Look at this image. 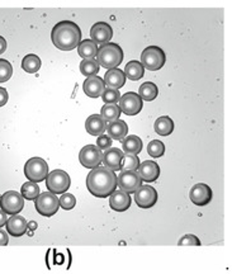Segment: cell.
<instances>
[{"label": "cell", "instance_id": "cell-4", "mask_svg": "<svg viewBox=\"0 0 232 274\" xmlns=\"http://www.w3.org/2000/svg\"><path fill=\"white\" fill-rule=\"evenodd\" d=\"M166 55L163 48L158 46H148L141 54V64L150 71H158L165 65Z\"/></svg>", "mask_w": 232, "mask_h": 274}, {"label": "cell", "instance_id": "cell-7", "mask_svg": "<svg viewBox=\"0 0 232 274\" xmlns=\"http://www.w3.org/2000/svg\"><path fill=\"white\" fill-rule=\"evenodd\" d=\"M48 174V164L42 158H31L24 165V176L30 182L45 181Z\"/></svg>", "mask_w": 232, "mask_h": 274}, {"label": "cell", "instance_id": "cell-6", "mask_svg": "<svg viewBox=\"0 0 232 274\" xmlns=\"http://www.w3.org/2000/svg\"><path fill=\"white\" fill-rule=\"evenodd\" d=\"M71 184V179H70L69 174L64 170H52L51 173L47 174L46 177V187L54 194H62L66 192Z\"/></svg>", "mask_w": 232, "mask_h": 274}, {"label": "cell", "instance_id": "cell-35", "mask_svg": "<svg viewBox=\"0 0 232 274\" xmlns=\"http://www.w3.org/2000/svg\"><path fill=\"white\" fill-rule=\"evenodd\" d=\"M13 66L8 60L0 59V83H5L12 78Z\"/></svg>", "mask_w": 232, "mask_h": 274}, {"label": "cell", "instance_id": "cell-5", "mask_svg": "<svg viewBox=\"0 0 232 274\" xmlns=\"http://www.w3.org/2000/svg\"><path fill=\"white\" fill-rule=\"evenodd\" d=\"M35 207L36 211L43 217H52L54 215H56L60 208L59 198L51 192L40 193L35 200Z\"/></svg>", "mask_w": 232, "mask_h": 274}, {"label": "cell", "instance_id": "cell-29", "mask_svg": "<svg viewBox=\"0 0 232 274\" xmlns=\"http://www.w3.org/2000/svg\"><path fill=\"white\" fill-rule=\"evenodd\" d=\"M159 94V89L156 87V84L151 82H146L143 83L142 85L140 87L139 89V95L141 96V99L146 102H151L158 96Z\"/></svg>", "mask_w": 232, "mask_h": 274}, {"label": "cell", "instance_id": "cell-17", "mask_svg": "<svg viewBox=\"0 0 232 274\" xmlns=\"http://www.w3.org/2000/svg\"><path fill=\"white\" fill-rule=\"evenodd\" d=\"M139 176L147 183L155 182L160 177V166L153 160H146L139 165Z\"/></svg>", "mask_w": 232, "mask_h": 274}, {"label": "cell", "instance_id": "cell-23", "mask_svg": "<svg viewBox=\"0 0 232 274\" xmlns=\"http://www.w3.org/2000/svg\"><path fill=\"white\" fill-rule=\"evenodd\" d=\"M123 72L127 79L132 80V82H136V80H140L141 78L145 75V67H143L142 64L137 61V60H132V61L127 62Z\"/></svg>", "mask_w": 232, "mask_h": 274}, {"label": "cell", "instance_id": "cell-2", "mask_svg": "<svg viewBox=\"0 0 232 274\" xmlns=\"http://www.w3.org/2000/svg\"><path fill=\"white\" fill-rule=\"evenodd\" d=\"M87 188L96 198H107L116 190L117 176L108 168H94L87 177Z\"/></svg>", "mask_w": 232, "mask_h": 274}, {"label": "cell", "instance_id": "cell-21", "mask_svg": "<svg viewBox=\"0 0 232 274\" xmlns=\"http://www.w3.org/2000/svg\"><path fill=\"white\" fill-rule=\"evenodd\" d=\"M85 129H87L88 134L98 137L106 132L107 122L99 114H92L90 117H88L87 122H85Z\"/></svg>", "mask_w": 232, "mask_h": 274}, {"label": "cell", "instance_id": "cell-1", "mask_svg": "<svg viewBox=\"0 0 232 274\" xmlns=\"http://www.w3.org/2000/svg\"><path fill=\"white\" fill-rule=\"evenodd\" d=\"M51 40L56 48L61 51H71L82 42V31L75 22L61 20L52 28Z\"/></svg>", "mask_w": 232, "mask_h": 274}, {"label": "cell", "instance_id": "cell-15", "mask_svg": "<svg viewBox=\"0 0 232 274\" xmlns=\"http://www.w3.org/2000/svg\"><path fill=\"white\" fill-rule=\"evenodd\" d=\"M122 160H123V153L119 148L109 147L104 151L101 156V161L104 163V166L111 169L112 171L121 170Z\"/></svg>", "mask_w": 232, "mask_h": 274}, {"label": "cell", "instance_id": "cell-27", "mask_svg": "<svg viewBox=\"0 0 232 274\" xmlns=\"http://www.w3.org/2000/svg\"><path fill=\"white\" fill-rule=\"evenodd\" d=\"M22 69L28 74H35L41 69V59L35 54H30L22 60Z\"/></svg>", "mask_w": 232, "mask_h": 274}, {"label": "cell", "instance_id": "cell-22", "mask_svg": "<svg viewBox=\"0 0 232 274\" xmlns=\"http://www.w3.org/2000/svg\"><path fill=\"white\" fill-rule=\"evenodd\" d=\"M106 131L108 132V136L113 138V140H122V138L127 136L128 126H127V123L123 119H116V121L109 122Z\"/></svg>", "mask_w": 232, "mask_h": 274}, {"label": "cell", "instance_id": "cell-30", "mask_svg": "<svg viewBox=\"0 0 232 274\" xmlns=\"http://www.w3.org/2000/svg\"><path fill=\"white\" fill-rule=\"evenodd\" d=\"M99 66L98 61L95 59H85L80 62V72H82L84 77H94L99 72Z\"/></svg>", "mask_w": 232, "mask_h": 274}, {"label": "cell", "instance_id": "cell-31", "mask_svg": "<svg viewBox=\"0 0 232 274\" xmlns=\"http://www.w3.org/2000/svg\"><path fill=\"white\" fill-rule=\"evenodd\" d=\"M20 194L24 200L27 201H35L40 194V187L37 183L35 182H27L22 185L20 188Z\"/></svg>", "mask_w": 232, "mask_h": 274}, {"label": "cell", "instance_id": "cell-8", "mask_svg": "<svg viewBox=\"0 0 232 274\" xmlns=\"http://www.w3.org/2000/svg\"><path fill=\"white\" fill-rule=\"evenodd\" d=\"M24 207V198L15 190L5 192L0 197V208L7 215H18Z\"/></svg>", "mask_w": 232, "mask_h": 274}, {"label": "cell", "instance_id": "cell-18", "mask_svg": "<svg viewBox=\"0 0 232 274\" xmlns=\"http://www.w3.org/2000/svg\"><path fill=\"white\" fill-rule=\"evenodd\" d=\"M5 228H7L8 234L14 237H20L27 232V221L22 216L12 215V217L7 220Z\"/></svg>", "mask_w": 232, "mask_h": 274}, {"label": "cell", "instance_id": "cell-20", "mask_svg": "<svg viewBox=\"0 0 232 274\" xmlns=\"http://www.w3.org/2000/svg\"><path fill=\"white\" fill-rule=\"evenodd\" d=\"M126 75L122 70H119L118 67L117 69H112L108 70L104 75V84L107 85V88H112V89H117L119 90L122 87H124L126 84Z\"/></svg>", "mask_w": 232, "mask_h": 274}, {"label": "cell", "instance_id": "cell-14", "mask_svg": "<svg viewBox=\"0 0 232 274\" xmlns=\"http://www.w3.org/2000/svg\"><path fill=\"white\" fill-rule=\"evenodd\" d=\"M90 37L94 43H108L113 37V28L106 22H96L90 30Z\"/></svg>", "mask_w": 232, "mask_h": 274}, {"label": "cell", "instance_id": "cell-26", "mask_svg": "<svg viewBox=\"0 0 232 274\" xmlns=\"http://www.w3.org/2000/svg\"><path fill=\"white\" fill-rule=\"evenodd\" d=\"M78 52H79V56L83 57V60L95 59L96 52H98V46L92 40H84L78 46Z\"/></svg>", "mask_w": 232, "mask_h": 274}, {"label": "cell", "instance_id": "cell-32", "mask_svg": "<svg viewBox=\"0 0 232 274\" xmlns=\"http://www.w3.org/2000/svg\"><path fill=\"white\" fill-rule=\"evenodd\" d=\"M140 160L137 155L132 154H123V160H122L121 170L122 171H136L139 169Z\"/></svg>", "mask_w": 232, "mask_h": 274}, {"label": "cell", "instance_id": "cell-42", "mask_svg": "<svg viewBox=\"0 0 232 274\" xmlns=\"http://www.w3.org/2000/svg\"><path fill=\"white\" fill-rule=\"evenodd\" d=\"M7 213L4 212V211L0 210V228H3V226H5V223H7Z\"/></svg>", "mask_w": 232, "mask_h": 274}, {"label": "cell", "instance_id": "cell-33", "mask_svg": "<svg viewBox=\"0 0 232 274\" xmlns=\"http://www.w3.org/2000/svg\"><path fill=\"white\" fill-rule=\"evenodd\" d=\"M147 153L151 158H161L165 154V145L160 140H152L147 145Z\"/></svg>", "mask_w": 232, "mask_h": 274}, {"label": "cell", "instance_id": "cell-28", "mask_svg": "<svg viewBox=\"0 0 232 274\" xmlns=\"http://www.w3.org/2000/svg\"><path fill=\"white\" fill-rule=\"evenodd\" d=\"M121 109L117 104H104V107L100 111V117L106 122H112L119 119L121 117Z\"/></svg>", "mask_w": 232, "mask_h": 274}, {"label": "cell", "instance_id": "cell-12", "mask_svg": "<svg viewBox=\"0 0 232 274\" xmlns=\"http://www.w3.org/2000/svg\"><path fill=\"white\" fill-rule=\"evenodd\" d=\"M117 184L119 185L121 190L131 194L142 185V179H141L137 171H122L117 177Z\"/></svg>", "mask_w": 232, "mask_h": 274}, {"label": "cell", "instance_id": "cell-37", "mask_svg": "<svg viewBox=\"0 0 232 274\" xmlns=\"http://www.w3.org/2000/svg\"><path fill=\"white\" fill-rule=\"evenodd\" d=\"M181 246H199L200 240L195 235H184L178 242Z\"/></svg>", "mask_w": 232, "mask_h": 274}, {"label": "cell", "instance_id": "cell-16", "mask_svg": "<svg viewBox=\"0 0 232 274\" xmlns=\"http://www.w3.org/2000/svg\"><path fill=\"white\" fill-rule=\"evenodd\" d=\"M131 197L128 193L123 192V190H114L111 195H109V206L113 211L117 212H123L131 207Z\"/></svg>", "mask_w": 232, "mask_h": 274}, {"label": "cell", "instance_id": "cell-38", "mask_svg": "<svg viewBox=\"0 0 232 274\" xmlns=\"http://www.w3.org/2000/svg\"><path fill=\"white\" fill-rule=\"evenodd\" d=\"M96 147L99 150H107V148L112 147V138L107 135H100L96 138Z\"/></svg>", "mask_w": 232, "mask_h": 274}, {"label": "cell", "instance_id": "cell-41", "mask_svg": "<svg viewBox=\"0 0 232 274\" xmlns=\"http://www.w3.org/2000/svg\"><path fill=\"white\" fill-rule=\"evenodd\" d=\"M9 242V236H8V232L4 231L0 228V246H5Z\"/></svg>", "mask_w": 232, "mask_h": 274}, {"label": "cell", "instance_id": "cell-39", "mask_svg": "<svg viewBox=\"0 0 232 274\" xmlns=\"http://www.w3.org/2000/svg\"><path fill=\"white\" fill-rule=\"evenodd\" d=\"M8 99H9V94L5 88L0 87V107H4L7 104Z\"/></svg>", "mask_w": 232, "mask_h": 274}, {"label": "cell", "instance_id": "cell-11", "mask_svg": "<svg viewBox=\"0 0 232 274\" xmlns=\"http://www.w3.org/2000/svg\"><path fill=\"white\" fill-rule=\"evenodd\" d=\"M101 156L103 154L95 145H87L80 150L79 161L84 168L94 169L100 165Z\"/></svg>", "mask_w": 232, "mask_h": 274}, {"label": "cell", "instance_id": "cell-36", "mask_svg": "<svg viewBox=\"0 0 232 274\" xmlns=\"http://www.w3.org/2000/svg\"><path fill=\"white\" fill-rule=\"evenodd\" d=\"M59 203L60 207L64 208L65 211H70L76 205V198L72 194H70V193H62L61 197L59 198Z\"/></svg>", "mask_w": 232, "mask_h": 274}, {"label": "cell", "instance_id": "cell-25", "mask_svg": "<svg viewBox=\"0 0 232 274\" xmlns=\"http://www.w3.org/2000/svg\"><path fill=\"white\" fill-rule=\"evenodd\" d=\"M122 148L124 154H132V155H139L142 150V140L136 135L127 136L122 142Z\"/></svg>", "mask_w": 232, "mask_h": 274}, {"label": "cell", "instance_id": "cell-10", "mask_svg": "<svg viewBox=\"0 0 232 274\" xmlns=\"http://www.w3.org/2000/svg\"><path fill=\"white\" fill-rule=\"evenodd\" d=\"M158 190L150 185H141L135 192V202H136L137 207L143 208V210L153 207L158 202Z\"/></svg>", "mask_w": 232, "mask_h": 274}, {"label": "cell", "instance_id": "cell-40", "mask_svg": "<svg viewBox=\"0 0 232 274\" xmlns=\"http://www.w3.org/2000/svg\"><path fill=\"white\" fill-rule=\"evenodd\" d=\"M55 250L56 249H49L46 254V264H47V268H48L49 270L52 269V262H54Z\"/></svg>", "mask_w": 232, "mask_h": 274}, {"label": "cell", "instance_id": "cell-34", "mask_svg": "<svg viewBox=\"0 0 232 274\" xmlns=\"http://www.w3.org/2000/svg\"><path fill=\"white\" fill-rule=\"evenodd\" d=\"M100 96L106 104H117V102H119V99H121V93L117 89L106 88Z\"/></svg>", "mask_w": 232, "mask_h": 274}, {"label": "cell", "instance_id": "cell-13", "mask_svg": "<svg viewBox=\"0 0 232 274\" xmlns=\"http://www.w3.org/2000/svg\"><path fill=\"white\" fill-rule=\"evenodd\" d=\"M189 198L198 207H204L212 201V189L204 183H198L193 185L189 192Z\"/></svg>", "mask_w": 232, "mask_h": 274}, {"label": "cell", "instance_id": "cell-19", "mask_svg": "<svg viewBox=\"0 0 232 274\" xmlns=\"http://www.w3.org/2000/svg\"><path fill=\"white\" fill-rule=\"evenodd\" d=\"M84 93L87 94L90 98H99L106 89V84H104V80L100 77H89L85 79L84 85Z\"/></svg>", "mask_w": 232, "mask_h": 274}, {"label": "cell", "instance_id": "cell-24", "mask_svg": "<svg viewBox=\"0 0 232 274\" xmlns=\"http://www.w3.org/2000/svg\"><path fill=\"white\" fill-rule=\"evenodd\" d=\"M153 129H155L156 134L160 136H169L174 131V121L168 116L159 117L155 121Z\"/></svg>", "mask_w": 232, "mask_h": 274}, {"label": "cell", "instance_id": "cell-3", "mask_svg": "<svg viewBox=\"0 0 232 274\" xmlns=\"http://www.w3.org/2000/svg\"><path fill=\"white\" fill-rule=\"evenodd\" d=\"M96 61L99 66L107 70L117 69L123 61V49L117 43H104L98 48L96 52Z\"/></svg>", "mask_w": 232, "mask_h": 274}, {"label": "cell", "instance_id": "cell-9", "mask_svg": "<svg viewBox=\"0 0 232 274\" xmlns=\"http://www.w3.org/2000/svg\"><path fill=\"white\" fill-rule=\"evenodd\" d=\"M119 109L123 112L126 116H136L142 109V99L135 91H128V93L121 95L119 99Z\"/></svg>", "mask_w": 232, "mask_h": 274}, {"label": "cell", "instance_id": "cell-43", "mask_svg": "<svg viewBox=\"0 0 232 274\" xmlns=\"http://www.w3.org/2000/svg\"><path fill=\"white\" fill-rule=\"evenodd\" d=\"M5 49H7V41H5L4 37L0 36V55L4 54Z\"/></svg>", "mask_w": 232, "mask_h": 274}]
</instances>
